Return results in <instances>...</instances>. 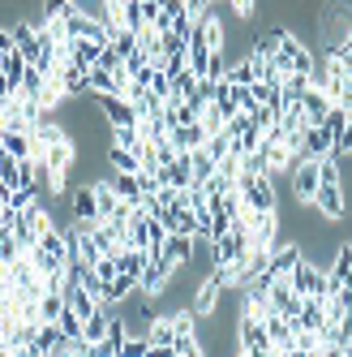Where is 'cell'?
Segmentation results:
<instances>
[{"label":"cell","instance_id":"1","mask_svg":"<svg viewBox=\"0 0 352 357\" xmlns=\"http://www.w3.org/2000/svg\"><path fill=\"white\" fill-rule=\"evenodd\" d=\"M237 194L245 202V211H275V185H271V176H241Z\"/></svg>","mask_w":352,"mask_h":357},{"label":"cell","instance_id":"2","mask_svg":"<svg viewBox=\"0 0 352 357\" xmlns=\"http://www.w3.org/2000/svg\"><path fill=\"white\" fill-rule=\"evenodd\" d=\"M241 353H249V357H266L271 353V336H266V327H262V319L258 314H241Z\"/></svg>","mask_w":352,"mask_h":357},{"label":"cell","instance_id":"3","mask_svg":"<svg viewBox=\"0 0 352 357\" xmlns=\"http://www.w3.org/2000/svg\"><path fill=\"white\" fill-rule=\"evenodd\" d=\"M99 112H104V121L112 125V130H129V125H138V108L125 95H99Z\"/></svg>","mask_w":352,"mask_h":357},{"label":"cell","instance_id":"4","mask_svg":"<svg viewBox=\"0 0 352 357\" xmlns=\"http://www.w3.org/2000/svg\"><path fill=\"white\" fill-rule=\"evenodd\" d=\"M172 319H176V340H172L168 353H176V357H198V353H202V340H198V331H193V314L185 310V314H172Z\"/></svg>","mask_w":352,"mask_h":357},{"label":"cell","instance_id":"5","mask_svg":"<svg viewBox=\"0 0 352 357\" xmlns=\"http://www.w3.org/2000/svg\"><path fill=\"white\" fill-rule=\"evenodd\" d=\"M69 344V336L61 331V323H39V336L31 344V357H61Z\"/></svg>","mask_w":352,"mask_h":357},{"label":"cell","instance_id":"6","mask_svg":"<svg viewBox=\"0 0 352 357\" xmlns=\"http://www.w3.org/2000/svg\"><path fill=\"white\" fill-rule=\"evenodd\" d=\"M0 181H5L9 190H26V185H35V164L5 155V160H0Z\"/></svg>","mask_w":352,"mask_h":357},{"label":"cell","instance_id":"7","mask_svg":"<svg viewBox=\"0 0 352 357\" xmlns=\"http://www.w3.org/2000/svg\"><path fill=\"white\" fill-rule=\"evenodd\" d=\"M314 194H318V160H301L292 168V198L310 202Z\"/></svg>","mask_w":352,"mask_h":357},{"label":"cell","instance_id":"8","mask_svg":"<svg viewBox=\"0 0 352 357\" xmlns=\"http://www.w3.org/2000/svg\"><path fill=\"white\" fill-rule=\"evenodd\" d=\"M219 297H223V284H219L215 275H207L202 289L193 293V319H211V314L219 310Z\"/></svg>","mask_w":352,"mask_h":357},{"label":"cell","instance_id":"9","mask_svg":"<svg viewBox=\"0 0 352 357\" xmlns=\"http://www.w3.org/2000/svg\"><path fill=\"white\" fill-rule=\"evenodd\" d=\"M301 259H305V254H301V245H280V250L271 254V263H266V275H271V280H288Z\"/></svg>","mask_w":352,"mask_h":357},{"label":"cell","instance_id":"10","mask_svg":"<svg viewBox=\"0 0 352 357\" xmlns=\"http://www.w3.org/2000/svg\"><path fill=\"white\" fill-rule=\"evenodd\" d=\"M159 259H168L172 267H185V263L193 259V237H189V233H168Z\"/></svg>","mask_w":352,"mask_h":357},{"label":"cell","instance_id":"11","mask_svg":"<svg viewBox=\"0 0 352 357\" xmlns=\"http://www.w3.org/2000/svg\"><path fill=\"white\" fill-rule=\"evenodd\" d=\"M310 202H314L326 220H344V190L339 185H318V194Z\"/></svg>","mask_w":352,"mask_h":357},{"label":"cell","instance_id":"12","mask_svg":"<svg viewBox=\"0 0 352 357\" xmlns=\"http://www.w3.org/2000/svg\"><path fill=\"white\" fill-rule=\"evenodd\" d=\"M65 297H69V310L78 314L82 323H86V319H90V314L99 310V305H108V301H99L95 293H86L82 284H65Z\"/></svg>","mask_w":352,"mask_h":357},{"label":"cell","instance_id":"13","mask_svg":"<svg viewBox=\"0 0 352 357\" xmlns=\"http://www.w3.org/2000/svg\"><path fill=\"white\" fill-rule=\"evenodd\" d=\"M168 142H172L176 151H193V146H202V142H207L202 121H193V125H172V130H168Z\"/></svg>","mask_w":352,"mask_h":357},{"label":"cell","instance_id":"14","mask_svg":"<svg viewBox=\"0 0 352 357\" xmlns=\"http://www.w3.org/2000/svg\"><path fill=\"white\" fill-rule=\"evenodd\" d=\"M0 146H5V155H13V160H31L35 155L31 130H0Z\"/></svg>","mask_w":352,"mask_h":357},{"label":"cell","instance_id":"15","mask_svg":"<svg viewBox=\"0 0 352 357\" xmlns=\"http://www.w3.org/2000/svg\"><path fill=\"white\" fill-rule=\"evenodd\" d=\"M9 31H13V47H17V52L35 65V61H39V31L31 26V22H13Z\"/></svg>","mask_w":352,"mask_h":357},{"label":"cell","instance_id":"16","mask_svg":"<svg viewBox=\"0 0 352 357\" xmlns=\"http://www.w3.org/2000/svg\"><path fill=\"white\" fill-rule=\"evenodd\" d=\"M146 340H150V353H168L172 340H176V319H150V331H146Z\"/></svg>","mask_w":352,"mask_h":357},{"label":"cell","instance_id":"17","mask_svg":"<svg viewBox=\"0 0 352 357\" xmlns=\"http://www.w3.org/2000/svg\"><path fill=\"white\" fill-rule=\"evenodd\" d=\"M301 146H305V155H310V160H318V155H331V151H335L331 134H326L322 125H305V134H301Z\"/></svg>","mask_w":352,"mask_h":357},{"label":"cell","instance_id":"18","mask_svg":"<svg viewBox=\"0 0 352 357\" xmlns=\"http://www.w3.org/2000/svg\"><path fill=\"white\" fill-rule=\"evenodd\" d=\"M146 241H150V215H146L142 207H134L129 224H125V245H134V250H146Z\"/></svg>","mask_w":352,"mask_h":357},{"label":"cell","instance_id":"19","mask_svg":"<svg viewBox=\"0 0 352 357\" xmlns=\"http://www.w3.org/2000/svg\"><path fill=\"white\" fill-rule=\"evenodd\" d=\"M35 336H39V323H35V319H31V323H17L9 336H5V353H26V357H31Z\"/></svg>","mask_w":352,"mask_h":357},{"label":"cell","instance_id":"20","mask_svg":"<svg viewBox=\"0 0 352 357\" xmlns=\"http://www.w3.org/2000/svg\"><path fill=\"white\" fill-rule=\"evenodd\" d=\"M348 275H352V241H344V245H339V254H335V263L326 267V289L335 293Z\"/></svg>","mask_w":352,"mask_h":357},{"label":"cell","instance_id":"21","mask_svg":"<svg viewBox=\"0 0 352 357\" xmlns=\"http://www.w3.org/2000/svg\"><path fill=\"white\" fill-rule=\"evenodd\" d=\"M73 220L78 224H99V207H95V185H82L78 194H73Z\"/></svg>","mask_w":352,"mask_h":357},{"label":"cell","instance_id":"22","mask_svg":"<svg viewBox=\"0 0 352 357\" xmlns=\"http://www.w3.org/2000/svg\"><path fill=\"white\" fill-rule=\"evenodd\" d=\"M318 275H322V267H314V263H305V259H301V263H296V271L288 275V284H292V293H296V297H310Z\"/></svg>","mask_w":352,"mask_h":357},{"label":"cell","instance_id":"23","mask_svg":"<svg viewBox=\"0 0 352 357\" xmlns=\"http://www.w3.org/2000/svg\"><path fill=\"white\" fill-rule=\"evenodd\" d=\"M301 104H305V121H310V125H322L326 108H331V99H326V91H322V86H314V82H310V91H305V99H301Z\"/></svg>","mask_w":352,"mask_h":357},{"label":"cell","instance_id":"24","mask_svg":"<svg viewBox=\"0 0 352 357\" xmlns=\"http://www.w3.org/2000/svg\"><path fill=\"white\" fill-rule=\"evenodd\" d=\"M310 91V73H284L280 78V95H284V104H301Z\"/></svg>","mask_w":352,"mask_h":357},{"label":"cell","instance_id":"25","mask_svg":"<svg viewBox=\"0 0 352 357\" xmlns=\"http://www.w3.org/2000/svg\"><path fill=\"white\" fill-rule=\"evenodd\" d=\"M112 185H116L120 202H129V207H138V202H142V181H138V172H116Z\"/></svg>","mask_w":352,"mask_h":357},{"label":"cell","instance_id":"26","mask_svg":"<svg viewBox=\"0 0 352 357\" xmlns=\"http://www.w3.org/2000/svg\"><path fill=\"white\" fill-rule=\"evenodd\" d=\"M90 185H95V207H99V220H108V215L120 207L116 185H112V181H90Z\"/></svg>","mask_w":352,"mask_h":357},{"label":"cell","instance_id":"27","mask_svg":"<svg viewBox=\"0 0 352 357\" xmlns=\"http://www.w3.org/2000/svg\"><path fill=\"white\" fill-rule=\"evenodd\" d=\"M120 344H125V323L112 319V323H108V336L95 344V357H120Z\"/></svg>","mask_w":352,"mask_h":357},{"label":"cell","instance_id":"28","mask_svg":"<svg viewBox=\"0 0 352 357\" xmlns=\"http://www.w3.org/2000/svg\"><path fill=\"white\" fill-rule=\"evenodd\" d=\"M189 168H193V185H207V181H211L215 160L207 155V146H193V151H189Z\"/></svg>","mask_w":352,"mask_h":357},{"label":"cell","instance_id":"29","mask_svg":"<svg viewBox=\"0 0 352 357\" xmlns=\"http://www.w3.org/2000/svg\"><path fill=\"white\" fill-rule=\"evenodd\" d=\"M120 26L125 31H146V13H142V0H120Z\"/></svg>","mask_w":352,"mask_h":357},{"label":"cell","instance_id":"30","mask_svg":"<svg viewBox=\"0 0 352 357\" xmlns=\"http://www.w3.org/2000/svg\"><path fill=\"white\" fill-rule=\"evenodd\" d=\"M65 305H69L65 293H43V297H39V323H56Z\"/></svg>","mask_w":352,"mask_h":357},{"label":"cell","instance_id":"31","mask_svg":"<svg viewBox=\"0 0 352 357\" xmlns=\"http://www.w3.org/2000/svg\"><path fill=\"white\" fill-rule=\"evenodd\" d=\"M348 116H352V108H344V104H331L326 108V116H322V130L331 134V142L344 134V125H348Z\"/></svg>","mask_w":352,"mask_h":357},{"label":"cell","instance_id":"32","mask_svg":"<svg viewBox=\"0 0 352 357\" xmlns=\"http://www.w3.org/2000/svg\"><path fill=\"white\" fill-rule=\"evenodd\" d=\"M108 160H112V168H116V172H142V160L134 155L129 146H116V142H112V151H108Z\"/></svg>","mask_w":352,"mask_h":357},{"label":"cell","instance_id":"33","mask_svg":"<svg viewBox=\"0 0 352 357\" xmlns=\"http://www.w3.org/2000/svg\"><path fill=\"white\" fill-rule=\"evenodd\" d=\"M339 155L331 151V155H318V185H339Z\"/></svg>","mask_w":352,"mask_h":357},{"label":"cell","instance_id":"34","mask_svg":"<svg viewBox=\"0 0 352 357\" xmlns=\"http://www.w3.org/2000/svg\"><path fill=\"white\" fill-rule=\"evenodd\" d=\"M262 146V130H258V125H249V130L241 134V138H232V155H249V151H258Z\"/></svg>","mask_w":352,"mask_h":357},{"label":"cell","instance_id":"35","mask_svg":"<svg viewBox=\"0 0 352 357\" xmlns=\"http://www.w3.org/2000/svg\"><path fill=\"white\" fill-rule=\"evenodd\" d=\"M90 95H116V78H112V69L90 65Z\"/></svg>","mask_w":352,"mask_h":357},{"label":"cell","instance_id":"36","mask_svg":"<svg viewBox=\"0 0 352 357\" xmlns=\"http://www.w3.org/2000/svg\"><path fill=\"white\" fill-rule=\"evenodd\" d=\"M202 130H207V138L223 134V130H228V116H223L215 104H207V108H202Z\"/></svg>","mask_w":352,"mask_h":357},{"label":"cell","instance_id":"37","mask_svg":"<svg viewBox=\"0 0 352 357\" xmlns=\"http://www.w3.org/2000/svg\"><path fill=\"white\" fill-rule=\"evenodd\" d=\"M280 31H284V26H275V31H266V35H258V39H254V52H258L262 61H271V56H275V47H280Z\"/></svg>","mask_w":352,"mask_h":357},{"label":"cell","instance_id":"38","mask_svg":"<svg viewBox=\"0 0 352 357\" xmlns=\"http://www.w3.org/2000/svg\"><path fill=\"white\" fill-rule=\"evenodd\" d=\"M17 254H22V250H17V237H13V228H0V263L9 267V263L17 259Z\"/></svg>","mask_w":352,"mask_h":357},{"label":"cell","instance_id":"39","mask_svg":"<svg viewBox=\"0 0 352 357\" xmlns=\"http://www.w3.org/2000/svg\"><path fill=\"white\" fill-rule=\"evenodd\" d=\"M56 323H61V331H65V336H69V340H78V336H82V319H78V314H73V310H69V305H65V310H61V319H56Z\"/></svg>","mask_w":352,"mask_h":357},{"label":"cell","instance_id":"40","mask_svg":"<svg viewBox=\"0 0 352 357\" xmlns=\"http://www.w3.org/2000/svg\"><path fill=\"white\" fill-rule=\"evenodd\" d=\"M202 146H207V155H211V160L219 164L223 155H228V146H232V138H228V134H215V138H207Z\"/></svg>","mask_w":352,"mask_h":357},{"label":"cell","instance_id":"41","mask_svg":"<svg viewBox=\"0 0 352 357\" xmlns=\"http://www.w3.org/2000/svg\"><path fill=\"white\" fill-rule=\"evenodd\" d=\"M142 353H150V340H146V336H138V340H129V336H125V344H120V357H142Z\"/></svg>","mask_w":352,"mask_h":357},{"label":"cell","instance_id":"42","mask_svg":"<svg viewBox=\"0 0 352 357\" xmlns=\"http://www.w3.org/2000/svg\"><path fill=\"white\" fill-rule=\"evenodd\" d=\"M120 61H125V56H120V52H116V47L108 43V47H104V52H99V61H95V65H99V69H120Z\"/></svg>","mask_w":352,"mask_h":357},{"label":"cell","instance_id":"43","mask_svg":"<svg viewBox=\"0 0 352 357\" xmlns=\"http://www.w3.org/2000/svg\"><path fill=\"white\" fill-rule=\"evenodd\" d=\"M335 155H339V160L352 155V116H348V125H344V134L335 138Z\"/></svg>","mask_w":352,"mask_h":357},{"label":"cell","instance_id":"44","mask_svg":"<svg viewBox=\"0 0 352 357\" xmlns=\"http://www.w3.org/2000/svg\"><path fill=\"white\" fill-rule=\"evenodd\" d=\"M232 13L237 17H254V0H232Z\"/></svg>","mask_w":352,"mask_h":357},{"label":"cell","instance_id":"45","mask_svg":"<svg viewBox=\"0 0 352 357\" xmlns=\"http://www.w3.org/2000/svg\"><path fill=\"white\" fill-rule=\"evenodd\" d=\"M5 52H13V31L0 26V56H5Z\"/></svg>","mask_w":352,"mask_h":357},{"label":"cell","instance_id":"46","mask_svg":"<svg viewBox=\"0 0 352 357\" xmlns=\"http://www.w3.org/2000/svg\"><path fill=\"white\" fill-rule=\"evenodd\" d=\"M9 198H13V190H9L5 181H0V207H9Z\"/></svg>","mask_w":352,"mask_h":357}]
</instances>
